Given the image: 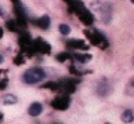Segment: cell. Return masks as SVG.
Here are the masks:
<instances>
[{
  "label": "cell",
  "mask_w": 134,
  "mask_h": 124,
  "mask_svg": "<svg viewBox=\"0 0 134 124\" xmlns=\"http://www.w3.org/2000/svg\"><path fill=\"white\" fill-rule=\"evenodd\" d=\"M59 32L66 36V34L71 33V28H69L68 25H65V23H61V25H59Z\"/></svg>",
  "instance_id": "2e32d148"
},
{
  "label": "cell",
  "mask_w": 134,
  "mask_h": 124,
  "mask_svg": "<svg viewBox=\"0 0 134 124\" xmlns=\"http://www.w3.org/2000/svg\"><path fill=\"white\" fill-rule=\"evenodd\" d=\"M6 83H7V80H6V79H3V80H2V90L6 88Z\"/></svg>",
  "instance_id": "ac0fdd59"
},
{
  "label": "cell",
  "mask_w": 134,
  "mask_h": 124,
  "mask_svg": "<svg viewBox=\"0 0 134 124\" xmlns=\"http://www.w3.org/2000/svg\"><path fill=\"white\" fill-rule=\"evenodd\" d=\"M33 23H36L37 26H40L42 29H47L50 26V17L48 15H43L37 19V21H33Z\"/></svg>",
  "instance_id": "9c48e42d"
},
{
  "label": "cell",
  "mask_w": 134,
  "mask_h": 124,
  "mask_svg": "<svg viewBox=\"0 0 134 124\" xmlns=\"http://www.w3.org/2000/svg\"><path fill=\"white\" fill-rule=\"evenodd\" d=\"M120 119H122L123 123L129 124V123H133V121H134V115H133V112L130 110V109H127V110H125V112L122 113Z\"/></svg>",
  "instance_id": "8fae6325"
},
{
  "label": "cell",
  "mask_w": 134,
  "mask_h": 124,
  "mask_svg": "<svg viewBox=\"0 0 134 124\" xmlns=\"http://www.w3.org/2000/svg\"><path fill=\"white\" fill-rule=\"evenodd\" d=\"M69 105H71V97H69V94L65 92L57 95L51 102V106L57 109V110H65V109L69 108Z\"/></svg>",
  "instance_id": "277c9868"
},
{
  "label": "cell",
  "mask_w": 134,
  "mask_h": 124,
  "mask_svg": "<svg viewBox=\"0 0 134 124\" xmlns=\"http://www.w3.org/2000/svg\"><path fill=\"white\" fill-rule=\"evenodd\" d=\"M101 11H102L104 22H109V19H111V4H104Z\"/></svg>",
  "instance_id": "4fadbf2b"
},
{
  "label": "cell",
  "mask_w": 134,
  "mask_h": 124,
  "mask_svg": "<svg viewBox=\"0 0 134 124\" xmlns=\"http://www.w3.org/2000/svg\"><path fill=\"white\" fill-rule=\"evenodd\" d=\"M13 2H15V0H13Z\"/></svg>",
  "instance_id": "ffe728a7"
},
{
  "label": "cell",
  "mask_w": 134,
  "mask_h": 124,
  "mask_svg": "<svg viewBox=\"0 0 134 124\" xmlns=\"http://www.w3.org/2000/svg\"><path fill=\"white\" fill-rule=\"evenodd\" d=\"M18 26H19L18 21H7V28H8L11 32H17V31H18V29H17Z\"/></svg>",
  "instance_id": "9a60e30c"
},
{
  "label": "cell",
  "mask_w": 134,
  "mask_h": 124,
  "mask_svg": "<svg viewBox=\"0 0 134 124\" xmlns=\"http://www.w3.org/2000/svg\"><path fill=\"white\" fill-rule=\"evenodd\" d=\"M17 102H18V98L15 95L7 94V95L3 97V103H4V105H15Z\"/></svg>",
  "instance_id": "7c38bea8"
},
{
  "label": "cell",
  "mask_w": 134,
  "mask_h": 124,
  "mask_svg": "<svg viewBox=\"0 0 134 124\" xmlns=\"http://www.w3.org/2000/svg\"><path fill=\"white\" fill-rule=\"evenodd\" d=\"M72 59H76L80 63H86L91 59V55L90 54H77L76 52V54H72Z\"/></svg>",
  "instance_id": "30bf717a"
},
{
  "label": "cell",
  "mask_w": 134,
  "mask_h": 124,
  "mask_svg": "<svg viewBox=\"0 0 134 124\" xmlns=\"http://www.w3.org/2000/svg\"><path fill=\"white\" fill-rule=\"evenodd\" d=\"M68 4L72 7V10L76 13V15L80 18V21L84 25H91L93 23V21H94L93 14L83 6V3L80 2V0H71Z\"/></svg>",
  "instance_id": "6da1fadb"
},
{
  "label": "cell",
  "mask_w": 134,
  "mask_h": 124,
  "mask_svg": "<svg viewBox=\"0 0 134 124\" xmlns=\"http://www.w3.org/2000/svg\"><path fill=\"white\" fill-rule=\"evenodd\" d=\"M28 112H29V115H31V116L36 117V116H39L43 112V105H42L40 102H33L32 105L29 106Z\"/></svg>",
  "instance_id": "52a82bcc"
},
{
  "label": "cell",
  "mask_w": 134,
  "mask_h": 124,
  "mask_svg": "<svg viewBox=\"0 0 134 124\" xmlns=\"http://www.w3.org/2000/svg\"><path fill=\"white\" fill-rule=\"evenodd\" d=\"M131 3H133V4H134V0H131Z\"/></svg>",
  "instance_id": "d6986e66"
},
{
  "label": "cell",
  "mask_w": 134,
  "mask_h": 124,
  "mask_svg": "<svg viewBox=\"0 0 134 124\" xmlns=\"http://www.w3.org/2000/svg\"><path fill=\"white\" fill-rule=\"evenodd\" d=\"M35 50H36V51H40L42 54H48L51 47H50V44L47 42H44L43 39H37V40H35Z\"/></svg>",
  "instance_id": "8992f818"
},
{
  "label": "cell",
  "mask_w": 134,
  "mask_h": 124,
  "mask_svg": "<svg viewBox=\"0 0 134 124\" xmlns=\"http://www.w3.org/2000/svg\"><path fill=\"white\" fill-rule=\"evenodd\" d=\"M25 62L24 61V58L19 55V57H15V59H14V63H15V65H22V63Z\"/></svg>",
  "instance_id": "e0dca14e"
},
{
  "label": "cell",
  "mask_w": 134,
  "mask_h": 124,
  "mask_svg": "<svg viewBox=\"0 0 134 124\" xmlns=\"http://www.w3.org/2000/svg\"><path fill=\"white\" fill-rule=\"evenodd\" d=\"M111 91H112V88H111V86H109L108 83H100V84H98V87H97V92L100 94L101 97L108 95Z\"/></svg>",
  "instance_id": "ba28073f"
},
{
  "label": "cell",
  "mask_w": 134,
  "mask_h": 124,
  "mask_svg": "<svg viewBox=\"0 0 134 124\" xmlns=\"http://www.w3.org/2000/svg\"><path fill=\"white\" fill-rule=\"evenodd\" d=\"M66 47L69 50H88V46L84 43V40H79V39L66 42Z\"/></svg>",
  "instance_id": "5b68a950"
},
{
  "label": "cell",
  "mask_w": 134,
  "mask_h": 124,
  "mask_svg": "<svg viewBox=\"0 0 134 124\" xmlns=\"http://www.w3.org/2000/svg\"><path fill=\"white\" fill-rule=\"evenodd\" d=\"M46 79V72L40 68H32V69H28V70L24 73L22 76V80L25 81L26 84H36V83H40Z\"/></svg>",
  "instance_id": "7a4b0ae2"
},
{
  "label": "cell",
  "mask_w": 134,
  "mask_h": 124,
  "mask_svg": "<svg viewBox=\"0 0 134 124\" xmlns=\"http://www.w3.org/2000/svg\"><path fill=\"white\" fill-rule=\"evenodd\" d=\"M66 59H72V54L62 52V54H58L57 55V61H59V62H64V61H66Z\"/></svg>",
  "instance_id": "5bb4252c"
},
{
  "label": "cell",
  "mask_w": 134,
  "mask_h": 124,
  "mask_svg": "<svg viewBox=\"0 0 134 124\" xmlns=\"http://www.w3.org/2000/svg\"><path fill=\"white\" fill-rule=\"evenodd\" d=\"M84 33L87 34V37L90 39V42L94 44V46H97L100 48H107L108 47V40L101 32H98V31H86Z\"/></svg>",
  "instance_id": "3957f363"
}]
</instances>
